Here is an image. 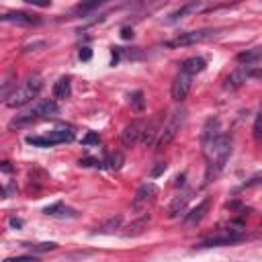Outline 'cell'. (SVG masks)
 Returning <instances> with one entry per match:
<instances>
[{
  "mask_svg": "<svg viewBox=\"0 0 262 262\" xmlns=\"http://www.w3.org/2000/svg\"><path fill=\"white\" fill-rule=\"evenodd\" d=\"M231 145H234L231 135H221L213 143L203 145V154H205V160H207V180L205 182H211V178H215L223 170L226 162L231 156Z\"/></svg>",
  "mask_w": 262,
  "mask_h": 262,
  "instance_id": "obj_1",
  "label": "cell"
},
{
  "mask_svg": "<svg viewBox=\"0 0 262 262\" xmlns=\"http://www.w3.org/2000/svg\"><path fill=\"white\" fill-rule=\"evenodd\" d=\"M41 88H43V78L33 74V76H29L18 88H15L4 103H6V106H11V109H18V106H25L33 99H37V94L41 92Z\"/></svg>",
  "mask_w": 262,
  "mask_h": 262,
  "instance_id": "obj_2",
  "label": "cell"
},
{
  "mask_svg": "<svg viewBox=\"0 0 262 262\" xmlns=\"http://www.w3.org/2000/svg\"><path fill=\"white\" fill-rule=\"evenodd\" d=\"M184 121H187V109H182V106H176L170 115H168V121L164 123V127L160 129V135L156 140V150H164L168 148L170 141L176 138L178 131L182 129Z\"/></svg>",
  "mask_w": 262,
  "mask_h": 262,
  "instance_id": "obj_3",
  "label": "cell"
},
{
  "mask_svg": "<svg viewBox=\"0 0 262 262\" xmlns=\"http://www.w3.org/2000/svg\"><path fill=\"white\" fill-rule=\"evenodd\" d=\"M57 111V105L53 101H39L35 103L33 106H29V109H25L21 115H17V117L11 121V125L8 127L15 129V127H23V125H29L33 123L37 119H43V117H50V115H55Z\"/></svg>",
  "mask_w": 262,
  "mask_h": 262,
  "instance_id": "obj_4",
  "label": "cell"
},
{
  "mask_svg": "<svg viewBox=\"0 0 262 262\" xmlns=\"http://www.w3.org/2000/svg\"><path fill=\"white\" fill-rule=\"evenodd\" d=\"M219 35V29H199V31H187V33H180L178 37L166 41L168 47H189V45H195V43H203V41H209L213 37Z\"/></svg>",
  "mask_w": 262,
  "mask_h": 262,
  "instance_id": "obj_5",
  "label": "cell"
},
{
  "mask_svg": "<svg viewBox=\"0 0 262 262\" xmlns=\"http://www.w3.org/2000/svg\"><path fill=\"white\" fill-rule=\"evenodd\" d=\"M250 78H262V70H258L256 66H240L238 70H234L227 76L223 86H226V90H238Z\"/></svg>",
  "mask_w": 262,
  "mask_h": 262,
  "instance_id": "obj_6",
  "label": "cell"
},
{
  "mask_svg": "<svg viewBox=\"0 0 262 262\" xmlns=\"http://www.w3.org/2000/svg\"><path fill=\"white\" fill-rule=\"evenodd\" d=\"M244 240V236L240 234L238 229H221L217 231L215 236H209L201 242L197 248H217V246H229V244H236V242Z\"/></svg>",
  "mask_w": 262,
  "mask_h": 262,
  "instance_id": "obj_7",
  "label": "cell"
},
{
  "mask_svg": "<svg viewBox=\"0 0 262 262\" xmlns=\"http://www.w3.org/2000/svg\"><path fill=\"white\" fill-rule=\"evenodd\" d=\"M158 197V187L154 182H143L141 187L138 189V192H135L133 197V211H143L148 209V205H152L154 201H156Z\"/></svg>",
  "mask_w": 262,
  "mask_h": 262,
  "instance_id": "obj_8",
  "label": "cell"
},
{
  "mask_svg": "<svg viewBox=\"0 0 262 262\" xmlns=\"http://www.w3.org/2000/svg\"><path fill=\"white\" fill-rule=\"evenodd\" d=\"M192 78H195V76H191V74L180 70L176 74V78L172 80V99L176 103H182L189 96V92L192 88Z\"/></svg>",
  "mask_w": 262,
  "mask_h": 262,
  "instance_id": "obj_9",
  "label": "cell"
},
{
  "mask_svg": "<svg viewBox=\"0 0 262 262\" xmlns=\"http://www.w3.org/2000/svg\"><path fill=\"white\" fill-rule=\"evenodd\" d=\"M143 129H145V125H143L141 121H131L129 125H125L123 131H121V141H123V145L131 148V145L140 143Z\"/></svg>",
  "mask_w": 262,
  "mask_h": 262,
  "instance_id": "obj_10",
  "label": "cell"
},
{
  "mask_svg": "<svg viewBox=\"0 0 262 262\" xmlns=\"http://www.w3.org/2000/svg\"><path fill=\"white\" fill-rule=\"evenodd\" d=\"M191 199H192V191L191 189L182 191L180 195L174 197L172 203H170V207H168V217L170 219H176L178 215H182V213L187 211V205L191 203Z\"/></svg>",
  "mask_w": 262,
  "mask_h": 262,
  "instance_id": "obj_11",
  "label": "cell"
},
{
  "mask_svg": "<svg viewBox=\"0 0 262 262\" xmlns=\"http://www.w3.org/2000/svg\"><path fill=\"white\" fill-rule=\"evenodd\" d=\"M209 207H211V197H205L191 213H187V215H184V223H187V226H197V223H201L203 217L207 215Z\"/></svg>",
  "mask_w": 262,
  "mask_h": 262,
  "instance_id": "obj_12",
  "label": "cell"
},
{
  "mask_svg": "<svg viewBox=\"0 0 262 262\" xmlns=\"http://www.w3.org/2000/svg\"><path fill=\"white\" fill-rule=\"evenodd\" d=\"M2 21H6V23H18V25H39L41 18L37 17V15L25 13V11H13V13L2 15Z\"/></svg>",
  "mask_w": 262,
  "mask_h": 262,
  "instance_id": "obj_13",
  "label": "cell"
},
{
  "mask_svg": "<svg viewBox=\"0 0 262 262\" xmlns=\"http://www.w3.org/2000/svg\"><path fill=\"white\" fill-rule=\"evenodd\" d=\"M221 125H219V119L217 117H213V119H209L207 121V125H205V129H203V138H201V143L203 145H209V143H213L215 140H219L221 138Z\"/></svg>",
  "mask_w": 262,
  "mask_h": 262,
  "instance_id": "obj_14",
  "label": "cell"
},
{
  "mask_svg": "<svg viewBox=\"0 0 262 262\" xmlns=\"http://www.w3.org/2000/svg\"><path fill=\"white\" fill-rule=\"evenodd\" d=\"M236 60L242 66H254V64L262 62V45L260 47H252V50H246V52L238 53Z\"/></svg>",
  "mask_w": 262,
  "mask_h": 262,
  "instance_id": "obj_15",
  "label": "cell"
},
{
  "mask_svg": "<svg viewBox=\"0 0 262 262\" xmlns=\"http://www.w3.org/2000/svg\"><path fill=\"white\" fill-rule=\"evenodd\" d=\"M205 68H207V62L203 60V57H189V60L182 62L180 70L187 72V74H191V76H197V74H201V72H205Z\"/></svg>",
  "mask_w": 262,
  "mask_h": 262,
  "instance_id": "obj_16",
  "label": "cell"
},
{
  "mask_svg": "<svg viewBox=\"0 0 262 262\" xmlns=\"http://www.w3.org/2000/svg\"><path fill=\"white\" fill-rule=\"evenodd\" d=\"M70 94H72V82L68 76H62V78L53 84V99L55 101H66Z\"/></svg>",
  "mask_w": 262,
  "mask_h": 262,
  "instance_id": "obj_17",
  "label": "cell"
},
{
  "mask_svg": "<svg viewBox=\"0 0 262 262\" xmlns=\"http://www.w3.org/2000/svg\"><path fill=\"white\" fill-rule=\"evenodd\" d=\"M148 223H150V215H143L138 221H133L131 226L125 231V238H135V236H141L143 229H148Z\"/></svg>",
  "mask_w": 262,
  "mask_h": 262,
  "instance_id": "obj_18",
  "label": "cell"
},
{
  "mask_svg": "<svg viewBox=\"0 0 262 262\" xmlns=\"http://www.w3.org/2000/svg\"><path fill=\"white\" fill-rule=\"evenodd\" d=\"M201 8V2H189V4H182L178 11H174L172 15H170V18H168V23H176L178 18H184L187 15H191V13H197Z\"/></svg>",
  "mask_w": 262,
  "mask_h": 262,
  "instance_id": "obj_19",
  "label": "cell"
},
{
  "mask_svg": "<svg viewBox=\"0 0 262 262\" xmlns=\"http://www.w3.org/2000/svg\"><path fill=\"white\" fill-rule=\"evenodd\" d=\"M123 223V217L121 215H113L111 219H106L105 223H101L99 227H96V234H113V231H117Z\"/></svg>",
  "mask_w": 262,
  "mask_h": 262,
  "instance_id": "obj_20",
  "label": "cell"
},
{
  "mask_svg": "<svg viewBox=\"0 0 262 262\" xmlns=\"http://www.w3.org/2000/svg\"><path fill=\"white\" fill-rule=\"evenodd\" d=\"M43 213H45V215H70V217H76V211L74 209H68L62 201L53 203V205H47L43 209Z\"/></svg>",
  "mask_w": 262,
  "mask_h": 262,
  "instance_id": "obj_21",
  "label": "cell"
},
{
  "mask_svg": "<svg viewBox=\"0 0 262 262\" xmlns=\"http://www.w3.org/2000/svg\"><path fill=\"white\" fill-rule=\"evenodd\" d=\"M123 162H125V158H123L121 152L109 154V156H106V160H105V164H106V168H109V170H119V168L123 166Z\"/></svg>",
  "mask_w": 262,
  "mask_h": 262,
  "instance_id": "obj_22",
  "label": "cell"
},
{
  "mask_svg": "<svg viewBox=\"0 0 262 262\" xmlns=\"http://www.w3.org/2000/svg\"><path fill=\"white\" fill-rule=\"evenodd\" d=\"M23 248H27V250H31L33 254H39V252H50V250H55L57 248V244L55 242H43V244H23Z\"/></svg>",
  "mask_w": 262,
  "mask_h": 262,
  "instance_id": "obj_23",
  "label": "cell"
},
{
  "mask_svg": "<svg viewBox=\"0 0 262 262\" xmlns=\"http://www.w3.org/2000/svg\"><path fill=\"white\" fill-rule=\"evenodd\" d=\"M156 123H150V125H145V129H143V133H141V140H140V143L141 145H152L154 143V138H156Z\"/></svg>",
  "mask_w": 262,
  "mask_h": 262,
  "instance_id": "obj_24",
  "label": "cell"
},
{
  "mask_svg": "<svg viewBox=\"0 0 262 262\" xmlns=\"http://www.w3.org/2000/svg\"><path fill=\"white\" fill-rule=\"evenodd\" d=\"M99 6H101L99 0H94V2H82V4H78V6L74 8V13H76V15H82V17H86V15H88L90 11H94V8H99Z\"/></svg>",
  "mask_w": 262,
  "mask_h": 262,
  "instance_id": "obj_25",
  "label": "cell"
},
{
  "mask_svg": "<svg viewBox=\"0 0 262 262\" xmlns=\"http://www.w3.org/2000/svg\"><path fill=\"white\" fill-rule=\"evenodd\" d=\"M131 105H133V109H135V111H143L145 101H143V92H141V90L133 92V96H131Z\"/></svg>",
  "mask_w": 262,
  "mask_h": 262,
  "instance_id": "obj_26",
  "label": "cell"
},
{
  "mask_svg": "<svg viewBox=\"0 0 262 262\" xmlns=\"http://www.w3.org/2000/svg\"><path fill=\"white\" fill-rule=\"evenodd\" d=\"M82 143H84V145H99V143H101V135L96 133V131H88V133H86L84 138H82Z\"/></svg>",
  "mask_w": 262,
  "mask_h": 262,
  "instance_id": "obj_27",
  "label": "cell"
},
{
  "mask_svg": "<svg viewBox=\"0 0 262 262\" xmlns=\"http://www.w3.org/2000/svg\"><path fill=\"white\" fill-rule=\"evenodd\" d=\"M78 57H80L82 62H90V57H92V50H90V47H82L80 53H78Z\"/></svg>",
  "mask_w": 262,
  "mask_h": 262,
  "instance_id": "obj_28",
  "label": "cell"
},
{
  "mask_svg": "<svg viewBox=\"0 0 262 262\" xmlns=\"http://www.w3.org/2000/svg\"><path fill=\"white\" fill-rule=\"evenodd\" d=\"M4 262H37V258L35 256H17V258H6Z\"/></svg>",
  "mask_w": 262,
  "mask_h": 262,
  "instance_id": "obj_29",
  "label": "cell"
},
{
  "mask_svg": "<svg viewBox=\"0 0 262 262\" xmlns=\"http://www.w3.org/2000/svg\"><path fill=\"white\" fill-rule=\"evenodd\" d=\"M164 170H166V164H164V162H158V166L152 170V176H154V178H156V176H160V174H162Z\"/></svg>",
  "mask_w": 262,
  "mask_h": 262,
  "instance_id": "obj_30",
  "label": "cell"
},
{
  "mask_svg": "<svg viewBox=\"0 0 262 262\" xmlns=\"http://www.w3.org/2000/svg\"><path fill=\"white\" fill-rule=\"evenodd\" d=\"M80 166H86V168H88V166H101V164L96 162L94 158H84V160H80Z\"/></svg>",
  "mask_w": 262,
  "mask_h": 262,
  "instance_id": "obj_31",
  "label": "cell"
},
{
  "mask_svg": "<svg viewBox=\"0 0 262 262\" xmlns=\"http://www.w3.org/2000/svg\"><path fill=\"white\" fill-rule=\"evenodd\" d=\"M121 37H123V39H133V29L123 27V29H121Z\"/></svg>",
  "mask_w": 262,
  "mask_h": 262,
  "instance_id": "obj_32",
  "label": "cell"
},
{
  "mask_svg": "<svg viewBox=\"0 0 262 262\" xmlns=\"http://www.w3.org/2000/svg\"><path fill=\"white\" fill-rule=\"evenodd\" d=\"M29 4H35V6H50L52 2H47V0H27Z\"/></svg>",
  "mask_w": 262,
  "mask_h": 262,
  "instance_id": "obj_33",
  "label": "cell"
},
{
  "mask_svg": "<svg viewBox=\"0 0 262 262\" xmlns=\"http://www.w3.org/2000/svg\"><path fill=\"white\" fill-rule=\"evenodd\" d=\"M11 227H17V229H18V227H23V221H21V219H17V217H13V219H11Z\"/></svg>",
  "mask_w": 262,
  "mask_h": 262,
  "instance_id": "obj_34",
  "label": "cell"
},
{
  "mask_svg": "<svg viewBox=\"0 0 262 262\" xmlns=\"http://www.w3.org/2000/svg\"><path fill=\"white\" fill-rule=\"evenodd\" d=\"M2 172H13L11 162H2Z\"/></svg>",
  "mask_w": 262,
  "mask_h": 262,
  "instance_id": "obj_35",
  "label": "cell"
}]
</instances>
